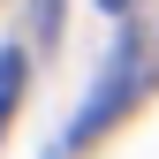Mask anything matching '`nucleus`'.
<instances>
[{
	"label": "nucleus",
	"mask_w": 159,
	"mask_h": 159,
	"mask_svg": "<svg viewBox=\"0 0 159 159\" xmlns=\"http://www.w3.org/2000/svg\"><path fill=\"white\" fill-rule=\"evenodd\" d=\"M98 8H129V0H98Z\"/></svg>",
	"instance_id": "3"
},
{
	"label": "nucleus",
	"mask_w": 159,
	"mask_h": 159,
	"mask_svg": "<svg viewBox=\"0 0 159 159\" xmlns=\"http://www.w3.org/2000/svg\"><path fill=\"white\" fill-rule=\"evenodd\" d=\"M15 98H23V53H15V46H0V129H8Z\"/></svg>",
	"instance_id": "2"
},
{
	"label": "nucleus",
	"mask_w": 159,
	"mask_h": 159,
	"mask_svg": "<svg viewBox=\"0 0 159 159\" xmlns=\"http://www.w3.org/2000/svg\"><path fill=\"white\" fill-rule=\"evenodd\" d=\"M129 76H136V46L121 38V46H114V68H106V91H91V106H84V121H76V144H84L91 129H106V114L121 106V91H129Z\"/></svg>",
	"instance_id": "1"
}]
</instances>
